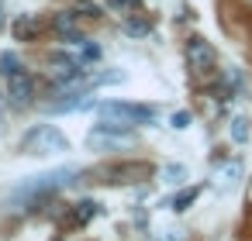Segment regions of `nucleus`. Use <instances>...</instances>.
<instances>
[{
    "label": "nucleus",
    "mask_w": 252,
    "mask_h": 241,
    "mask_svg": "<svg viewBox=\"0 0 252 241\" xmlns=\"http://www.w3.org/2000/svg\"><path fill=\"white\" fill-rule=\"evenodd\" d=\"M125 31H128V35H149V25H145V21H128Z\"/></svg>",
    "instance_id": "2eb2a0df"
},
{
    "label": "nucleus",
    "mask_w": 252,
    "mask_h": 241,
    "mask_svg": "<svg viewBox=\"0 0 252 241\" xmlns=\"http://www.w3.org/2000/svg\"><path fill=\"white\" fill-rule=\"evenodd\" d=\"M38 31H42V25H38L32 14H21V18L14 21V35H18V38H35Z\"/></svg>",
    "instance_id": "6e6552de"
},
{
    "label": "nucleus",
    "mask_w": 252,
    "mask_h": 241,
    "mask_svg": "<svg viewBox=\"0 0 252 241\" xmlns=\"http://www.w3.org/2000/svg\"><path fill=\"white\" fill-rule=\"evenodd\" d=\"M100 121L104 124H118V128H135V124H152L156 121V110L152 107H142V104H121V100H111V104H100Z\"/></svg>",
    "instance_id": "7ed1b4c3"
},
{
    "label": "nucleus",
    "mask_w": 252,
    "mask_h": 241,
    "mask_svg": "<svg viewBox=\"0 0 252 241\" xmlns=\"http://www.w3.org/2000/svg\"><path fill=\"white\" fill-rule=\"evenodd\" d=\"M80 179V169L76 165H59V169H49V172H35V176H25L14 193H11V207L21 210V203H32V200H42V196H52L59 189H66L69 183Z\"/></svg>",
    "instance_id": "f257e3e1"
},
{
    "label": "nucleus",
    "mask_w": 252,
    "mask_h": 241,
    "mask_svg": "<svg viewBox=\"0 0 252 241\" xmlns=\"http://www.w3.org/2000/svg\"><path fill=\"white\" fill-rule=\"evenodd\" d=\"M114 4H121V7H131V4H138V0H114Z\"/></svg>",
    "instance_id": "f3484780"
},
{
    "label": "nucleus",
    "mask_w": 252,
    "mask_h": 241,
    "mask_svg": "<svg viewBox=\"0 0 252 241\" xmlns=\"http://www.w3.org/2000/svg\"><path fill=\"white\" fill-rule=\"evenodd\" d=\"M193 200H197V186L183 189V193H180V196L173 200V210H180V214H183V210H190V203H193Z\"/></svg>",
    "instance_id": "f8f14e48"
},
{
    "label": "nucleus",
    "mask_w": 252,
    "mask_h": 241,
    "mask_svg": "<svg viewBox=\"0 0 252 241\" xmlns=\"http://www.w3.org/2000/svg\"><path fill=\"white\" fill-rule=\"evenodd\" d=\"M187 62H190V73H193L197 80H204L207 73H214L218 55H214V49H211L204 38H193V42L187 45Z\"/></svg>",
    "instance_id": "39448f33"
},
{
    "label": "nucleus",
    "mask_w": 252,
    "mask_h": 241,
    "mask_svg": "<svg viewBox=\"0 0 252 241\" xmlns=\"http://www.w3.org/2000/svg\"><path fill=\"white\" fill-rule=\"evenodd\" d=\"M94 214H100V207H97L94 200H80V203L73 207V224H87Z\"/></svg>",
    "instance_id": "1a4fd4ad"
},
{
    "label": "nucleus",
    "mask_w": 252,
    "mask_h": 241,
    "mask_svg": "<svg viewBox=\"0 0 252 241\" xmlns=\"http://www.w3.org/2000/svg\"><path fill=\"white\" fill-rule=\"evenodd\" d=\"M162 179H166V183H183V179H187V165H180V162L162 165Z\"/></svg>",
    "instance_id": "9b49d317"
},
{
    "label": "nucleus",
    "mask_w": 252,
    "mask_h": 241,
    "mask_svg": "<svg viewBox=\"0 0 252 241\" xmlns=\"http://www.w3.org/2000/svg\"><path fill=\"white\" fill-rule=\"evenodd\" d=\"M0 25H4V14H0Z\"/></svg>",
    "instance_id": "a211bd4d"
},
{
    "label": "nucleus",
    "mask_w": 252,
    "mask_h": 241,
    "mask_svg": "<svg viewBox=\"0 0 252 241\" xmlns=\"http://www.w3.org/2000/svg\"><path fill=\"white\" fill-rule=\"evenodd\" d=\"M80 49H83V59H87V62H94V59H100V49H97V45H90V42H83Z\"/></svg>",
    "instance_id": "dca6fc26"
},
{
    "label": "nucleus",
    "mask_w": 252,
    "mask_h": 241,
    "mask_svg": "<svg viewBox=\"0 0 252 241\" xmlns=\"http://www.w3.org/2000/svg\"><path fill=\"white\" fill-rule=\"evenodd\" d=\"M169 124H173V128H176V131H187V128H190V124H193V117H190V114H187V110H176V114H173V121H169Z\"/></svg>",
    "instance_id": "4468645a"
},
{
    "label": "nucleus",
    "mask_w": 252,
    "mask_h": 241,
    "mask_svg": "<svg viewBox=\"0 0 252 241\" xmlns=\"http://www.w3.org/2000/svg\"><path fill=\"white\" fill-rule=\"evenodd\" d=\"M228 134H231V141H235V145H245V141H249V121H245V117H231Z\"/></svg>",
    "instance_id": "9d476101"
},
{
    "label": "nucleus",
    "mask_w": 252,
    "mask_h": 241,
    "mask_svg": "<svg viewBox=\"0 0 252 241\" xmlns=\"http://www.w3.org/2000/svg\"><path fill=\"white\" fill-rule=\"evenodd\" d=\"M135 141H138L135 138V128H118V124H97L87 134V148L90 152H125Z\"/></svg>",
    "instance_id": "20e7f679"
},
{
    "label": "nucleus",
    "mask_w": 252,
    "mask_h": 241,
    "mask_svg": "<svg viewBox=\"0 0 252 241\" xmlns=\"http://www.w3.org/2000/svg\"><path fill=\"white\" fill-rule=\"evenodd\" d=\"M242 176H245V169H242L238 159H231V162H218V169H214V189H218L221 196H228V193L238 189Z\"/></svg>",
    "instance_id": "423d86ee"
},
{
    "label": "nucleus",
    "mask_w": 252,
    "mask_h": 241,
    "mask_svg": "<svg viewBox=\"0 0 252 241\" xmlns=\"http://www.w3.org/2000/svg\"><path fill=\"white\" fill-rule=\"evenodd\" d=\"M18 69H21V62H18L14 52H4V55H0V73H4V76H14Z\"/></svg>",
    "instance_id": "ddd939ff"
},
{
    "label": "nucleus",
    "mask_w": 252,
    "mask_h": 241,
    "mask_svg": "<svg viewBox=\"0 0 252 241\" xmlns=\"http://www.w3.org/2000/svg\"><path fill=\"white\" fill-rule=\"evenodd\" d=\"M21 152H28V155H63V152H69V138L52 124H35L32 131H25Z\"/></svg>",
    "instance_id": "f03ea898"
},
{
    "label": "nucleus",
    "mask_w": 252,
    "mask_h": 241,
    "mask_svg": "<svg viewBox=\"0 0 252 241\" xmlns=\"http://www.w3.org/2000/svg\"><path fill=\"white\" fill-rule=\"evenodd\" d=\"M7 90H11V97H14L18 104H28L32 93H35V83H32V76H28L25 69H18L14 76H7Z\"/></svg>",
    "instance_id": "0eeeda50"
}]
</instances>
